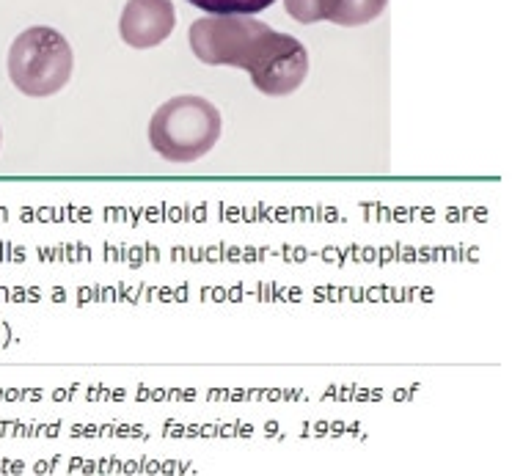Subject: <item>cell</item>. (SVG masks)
I'll use <instances>...</instances> for the list:
<instances>
[{
    "instance_id": "cell-1",
    "label": "cell",
    "mask_w": 512,
    "mask_h": 476,
    "mask_svg": "<svg viewBox=\"0 0 512 476\" xmlns=\"http://www.w3.org/2000/svg\"><path fill=\"white\" fill-rule=\"evenodd\" d=\"M190 50L210 67H237L248 75L276 45L279 31L254 14H207L190 25Z\"/></svg>"
},
{
    "instance_id": "cell-2",
    "label": "cell",
    "mask_w": 512,
    "mask_h": 476,
    "mask_svg": "<svg viewBox=\"0 0 512 476\" xmlns=\"http://www.w3.org/2000/svg\"><path fill=\"white\" fill-rule=\"evenodd\" d=\"M221 111L204 97L182 94L163 102L149 122V144L168 163H196L221 138Z\"/></svg>"
},
{
    "instance_id": "cell-3",
    "label": "cell",
    "mask_w": 512,
    "mask_h": 476,
    "mask_svg": "<svg viewBox=\"0 0 512 476\" xmlns=\"http://www.w3.org/2000/svg\"><path fill=\"white\" fill-rule=\"evenodd\" d=\"M9 78L25 97H53L64 89L75 69L72 47L56 28L34 25L17 36L9 47Z\"/></svg>"
},
{
    "instance_id": "cell-4",
    "label": "cell",
    "mask_w": 512,
    "mask_h": 476,
    "mask_svg": "<svg viewBox=\"0 0 512 476\" xmlns=\"http://www.w3.org/2000/svg\"><path fill=\"white\" fill-rule=\"evenodd\" d=\"M309 75V53L306 47L290 34H279L276 45L270 47L268 56L259 61V67L251 72L256 91L265 97H287L303 86Z\"/></svg>"
},
{
    "instance_id": "cell-5",
    "label": "cell",
    "mask_w": 512,
    "mask_h": 476,
    "mask_svg": "<svg viewBox=\"0 0 512 476\" xmlns=\"http://www.w3.org/2000/svg\"><path fill=\"white\" fill-rule=\"evenodd\" d=\"M174 25H177V9L171 0H127L119 20V34L124 45L149 50L163 45L174 34Z\"/></svg>"
},
{
    "instance_id": "cell-6",
    "label": "cell",
    "mask_w": 512,
    "mask_h": 476,
    "mask_svg": "<svg viewBox=\"0 0 512 476\" xmlns=\"http://www.w3.org/2000/svg\"><path fill=\"white\" fill-rule=\"evenodd\" d=\"M389 0H342L339 12L331 23L347 25V28H356V25H367L372 20H378L380 14L386 12Z\"/></svg>"
},
{
    "instance_id": "cell-7",
    "label": "cell",
    "mask_w": 512,
    "mask_h": 476,
    "mask_svg": "<svg viewBox=\"0 0 512 476\" xmlns=\"http://www.w3.org/2000/svg\"><path fill=\"white\" fill-rule=\"evenodd\" d=\"M342 0H284V9L301 25H314L320 20H334Z\"/></svg>"
},
{
    "instance_id": "cell-8",
    "label": "cell",
    "mask_w": 512,
    "mask_h": 476,
    "mask_svg": "<svg viewBox=\"0 0 512 476\" xmlns=\"http://www.w3.org/2000/svg\"><path fill=\"white\" fill-rule=\"evenodd\" d=\"M207 14H256L265 12L276 0H188Z\"/></svg>"
}]
</instances>
